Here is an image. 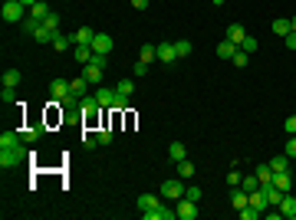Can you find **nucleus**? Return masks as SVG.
<instances>
[{"mask_svg": "<svg viewBox=\"0 0 296 220\" xmlns=\"http://www.w3.org/2000/svg\"><path fill=\"white\" fill-rule=\"evenodd\" d=\"M270 168H273V174L276 171H290V154H280V158H270Z\"/></svg>", "mask_w": 296, "mask_h": 220, "instance_id": "obj_24", "label": "nucleus"}, {"mask_svg": "<svg viewBox=\"0 0 296 220\" xmlns=\"http://www.w3.org/2000/svg\"><path fill=\"white\" fill-rule=\"evenodd\" d=\"M92 56H96V49H92V46H76V49H73V59H76V63H82V66H86V63H92Z\"/></svg>", "mask_w": 296, "mask_h": 220, "instance_id": "obj_17", "label": "nucleus"}, {"mask_svg": "<svg viewBox=\"0 0 296 220\" xmlns=\"http://www.w3.org/2000/svg\"><path fill=\"white\" fill-rule=\"evenodd\" d=\"M230 63H234V66H237V69H243V66H247V63H250V53H243L241 46H237V53H234V59H230Z\"/></svg>", "mask_w": 296, "mask_h": 220, "instance_id": "obj_32", "label": "nucleus"}, {"mask_svg": "<svg viewBox=\"0 0 296 220\" xmlns=\"http://www.w3.org/2000/svg\"><path fill=\"white\" fill-rule=\"evenodd\" d=\"M92 63H96V66H102V69H106V63H109V53H96V56H92Z\"/></svg>", "mask_w": 296, "mask_h": 220, "instance_id": "obj_45", "label": "nucleus"}, {"mask_svg": "<svg viewBox=\"0 0 296 220\" xmlns=\"http://www.w3.org/2000/svg\"><path fill=\"white\" fill-rule=\"evenodd\" d=\"M82 79H86V82H92V86H99V82H102V66H96V63H86V69H82Z\"/></svg>", "mask_w": 296, "mask_h": 220, "instance_id": "obj_14", "label": "nucleus"}, {"mask_svg": "<svg viewBox=\"0 0 296 220\" xmlns=\"http://www.w3.org/2000/svg\"><path fill=\"white\" fill-rule=\"evenodd\" d=\"M135 76H148V63L138 59V63H135Z\"/></svg>", "mask_w": 296, "mask_h": 220, "instance_id": "obj_49", "label": "nucleus"}, {"mask_svg": "<svg viewBox=\"0 0 296 220\" xmlns=\"http://www.w3.org/2000/svg\"><path fill=\"white\" fill-rule=\"evenodd\" d=\"M50 13H53V10H50L43 0H40V3H33V7H30V17H27V20H30V23H43Z\"/></svg>", "mask_w": 296, "mask_h": 220, "instance_id": "obj_9", "label": "nucleus"}, {"mask_svg": "<svg viewBox=\"0 0 296 220\" xmlns=\"http://www.w3.org/2000/svg\"><path fill=\"white\" fill-rule=\"evenodd\" d=\"M270 30H273L276 36H286L293 26H290V20H273V23H270Z\"/></svg>", "mask_w": 296, "mask_h": 220, "instance_id": "obj_29", "label": "nucleus"}, {"mask_svg": "<svg viewBox=\"0 0 296 220\" xmlns=\"http://www.w3.org/2000/svg\"><path fill=\"white\" fill-rule=\"evenodd\" d=\"M237 214H241V220H257V217H263V210H257L253 204H247V207L237 210Z\"/></svg>", "mask_w": 296, "mask_h": 220, "instance_id": "obj_31", "label": "nucleus"}, {"mask_svg": "<svg viewBox=\"0 0 296 220\" xmlns=\"http://www.w3.org/2000/svg\"><path fill=\"white\" fill-rule=\"evenodd\" d=\"M283 128H286V132H290V135H296V115H290V119L283 122Z\"/></svg>", "mask_w": 296, "mask_h": 220, "instance_id": "obj_47", "label": "nucleus"}, {"mask_svg": "<svg viewBox=\"0 0 296 220\" xmlns=\"http://www.w3.org/2000/svg\"><path fill=\"white\" fill-rule=\"evenodd\" d=\"M253 174H257V181H260V184H270V181H273V168H270V165H257V171H253Z\"/></svg>", "mask_w": 296, "mask_h": 220, "instance_id": "obj_21", "label": "nucleus"}, {"mask_svg": "<svg viewBox=\"0 0 296 220\" xmlns=\"http://www.w3.org/2000/svg\"><path fill=\"white\" fill-rule=\"evenodd\" d=\"M220 3H227V0H217V7H220Z\"/></svg>", "mask_w": 296, "mask_h": 220, "instance_id": "obj_53", "label": "nucleus"}, {"mask_svg": "<svg viewBox=\"0 0 296 220\" xmlns=\"http://www.w3.org/2000/svg\"><path fill=\"white\" fill-rule=\"evenodd\" d=\"M50 96H53V102H63L66 96H69V82H66V79H56L53 86H50Z\"/></svg>", "mask_w": 296, "mask_h": 220, "instance_id": "obj_12", "label": "nucleus"}, {"mask_svg": "<svg viewBox=\"0 0 296 220\" xmlns=\"http://www.w3.org/2000/svg\"><path fill=\"white\" fill-rule=\"evenodd\" d=\"M241 49H243V53H253V49H257V36L247 33V36H243V43H241Z\"/></svg>", "mask_w": 296, "mask_h": 220, "instance_id": "obj_38", "label": "nucleus"}, {"mask_svg": "<svg viewBox=\"0 0 296 220\" xmlns=\"http://www.w3.org/2000/svg\"><path fill=\"white\" fill-rule=\"evenodd\" d=\"M175 49H178V59L191 56V40H178V43H175Z\"/></svg>", "mask_w": 296, "mask_h": 220, "instance_id": "obj_34", "label": "nucleus"}, {"mask_svg": "<svg viewBox=\"0 0 296 220\" xmlns=\"http://www.w3.org/2000/svg\"><path fill=\"white\" fill-rule=\"evenodd\" d=\"M230 204H234V210H243L250 204V194H247L243 187H234V191H230Z\"/></svg>", "mask_w": 296, "mask_h": 220, "instance_id": "obj_10", "label": "nucleus"}, {"mask_svg": "<svg viewBox=\"0 0 296 220\" xmlns=\"http://www.w3.org/2000/svg\"><path fill=\"white\" fill-rule=\"evenodd\" d=\"M155 204H158L155 194H138V210H142V214H145V210H152Z\"/></svg>", "mask_w": 296, "mask_h": 220, "instance_id": "obj_27", "label": "nucleus"}, {"mask_svg": "<svg viewBox=\"0 0 296 220\" xmlns=\"http://www.w3.org/2000/svg\"><path fill=\"white\" fill-rule=\"evenodd\" d=\"M234 53H237V46L230 43V40H224V43H217V56H220V59H234Z\"/></svg>", "mask_w": 296, "mask_h": 220, "instance_id": "obj_25", "label": "nucleus"}, {"mask_svg": "<svg viewBox=\"0 0 296 220\" xmlns=\"http://www.w3.org/2000/svg\"><path fill=\"white\" fill-rule=\"evenodd\" d=\"M178 177H181V181H188V177H194V161H178Z\"/></svg>", "mask_w": 296, "mask_h": 220, "instance_id": "obj_23", "label": "nucleus"}, {"mask_svg": "<svg viewBox=\"0 0 296 220\" xmlns=\"http://www.w3.org/2000/svg\"><path fill=\"white\" fill-rule=\"evenodd\" d=\"M0 99H3V105H13V102H17V92H13L10 86H3V92H0Z\"/></svg>", "mask_w": 296, "mask_h": 220, "instance_id": "obj_37", "label": "nucleus"}, {"mask_svg": "<svg viewBox=\"0 0 296 220\" xmlns=\"http://www.w3.org/2000/svg\"><path fill=\"white\" fill-rule=\"evenodd\" d=\"M69 46H73V36H63L59 30H56L53 33V49L56 53H63V49H69Z\"/></svg>", "mask_w": 296, "mask_h": 220, "instance_id": "obj_20", "label": "nucleus"}, {"mask_svg": "<svg viewBox=\"0 0 296 220\" xmlns=\"http://www.w3.org/2000/svg\"><path fill=\"white\" fill-rule=\"evenodd\" d=\"M23 10H27V7H23L20 0H7V3H3V10H0V17H3L7 23H23V20H27V13H23Z\"/></svg>", "mask_w": 296, "mask_h": 220, "instance_id": "obj_2", "label": "nucleus"}, {"mask_svg": "<svg viewBox=\"0 0 296 220\" xmlns=\"http://www.w3.org/2000/svg\"><path fill=\"white\" fill-rule=\"evenodd\" d=\"M3 86H10V89L20 86V69H7L3 73Z\"/></svg>", "mask_w": 296, "mask_h": 220, "instance_id": "obj_28", "label": "nucleus"}, {"mask_svg": "<svg viewBox=\"0 0 296 220\" xmlns=\"http://www.w3.org/2000/svg\"><path fill=\"white\" fill-rule=\"evenodd\" d=\"M96 99H99V105L102 109H112V99H115V89H96Z\"/></svg>", "mask_w": 296, "mask_h": 220, "instance_id": "obj_18", "label": "nucleus"}, {"mask_svg": "<svg viewBox=\"0 0 296 220\" xmlns=\"http://www.w3.org/2000/svg\"><path fill=\"white\" fill-rule=\"evenodd\" d=\"M112 109H115V112L129 109V96H125V92H115V99H112Z\"/></svg>", "mask_w": 296, "mask_h": 220, "instance_id": "obj_33", "label": "nucleus"}, {"mask_svg": "<svg viewBox=\"0 0 296 220\" xmlns=\"http://www.w3.org/2000/svg\"><path fill=\"white\" fill-rule=\"evenodd\" d=\"M273 184L283 191V194H290V187H293V171H276L273 174Z\"/></svg>", "mask_w": 296, "mask_h": 220, "instance_id": "obj_13", "label": "nucleus"}, {"mask_svg": "<svg viewBox=\"0 0 296 220\" xmlns=\"http://www.w3.org/2000/svg\"><path fill=\"white\" fill-rule=\"evenodd\" d=\"M92 40H96V30L92 26H79L76 33H73V43L76 46H92Z\"/></svg>", "mask_w": 296, "mask_h": 220, "instance_id": "obj_8", "label": "nucleus"}, {"mask_svg": "<svg viewBox=\"0 0 296 220\" xmlns=\"http://www.w3.org/2000/svg\"><path fill=\"white\" fill-rule=\"evenodd\" d=\"M243 36H247V33H243V26H237V23H234V26H227V40H230L234 46H241Z\"/></svg>", "mask_w": 296, "mask_h": 220, "instance_id": "obj_22", "label": "nucleus"}, {"mask_svg": "<svg viewBox=\"0 0 296 220\" xmlns=\"http://www.w3.org/2000/svg\"><path fill=\"white\" fill-rule=\"evenodd\" d=\"M175 214H178V220H194L197 217V200L181 197L178 200V207H175Z\"/></svg>", "mask_w": 296, "mask_h": 220, "instance_id": "obj_5", "label": "nucleus"}, {"mask_svg": "<svg viewBox=\"0 0 296 220\" xmlns=\"http://www.w3.org/2000/svg\"><path fill=\"white\" fill-rule=\"evenodd\" d=\"M155 53H158V59H161L164 66L178 59V49H175V43H158V46H155Z\"/></svg>", "mask_w": 296, "mask_h": 220, "instance_id": "obj_7", "label": "nucleus"}, {"mask_svg": "<svg viewBox=\"0 0 296 220\" xmlns=\"http://www.w3.org/2000/svg\"><path fill=\"white\" fill-rule=\"evenodd\" d=\"M79 109H82V119H86L89 125H96V115H99L102 105H99L96 96H82V99H79Z\"/></svg>", "mask_w": 296, "mask_h": 220, "instance_id": "obj_3", "label": "nucleus"}, {"mask_svg": "<svg viewBox=\"0 0 296 220\" xmlns=\"http://www.w3.org/2000/svg\"><path fill=\"white\" fill-rule=\"evenodd\" d=\"M185 197H191V200H201V197H204V191H201L197 184H188V187H185Z\"/></svg>", "mask_w": 296, "mask_h": 220, "instance_id": "obj_35", "label": "nucleus"}, {"mask_svg": "<svg viewBox=\"0 0 296 220\" xmlns=\"http://www.w3.org/2000/svg\"><path fill=\"white\" fill-rule=\"evenodd\" d=\"M17 142H23L20 135H13V132H3L0 135V145H17Z\"/></svg>", "mask_w": 296, "mask_h": 220, "instance_id": "obj_42", "label": "nucleus"}, {"mask_svg": "<svg viewBox=\"0 0 296 220\" xmlns=\"http://www.w3.org/2000/svg\"><path fill=\"white\" fill-rule=\"evenodd\" d=\"M53 33H56V30H50V26L40 23V26L33 30V40H36V43H53Z\"/></svg>", "mask_w": 296, "mask_h": 220, "instance_id": "obj_19", "label": "nucleus"}, {"mask_svg": "<svg viewBox=\"0 0 296 220\" xmlns=\"http://www.w3.org/2000/svg\"><path fill=\"white\" fill-rule=\"evenodd\" d=\"M43 26H50V30H59V17H56V13H50V17L43 20Z\"/></svg>", "mask_w": 296, "mask_h": 220, "instance_id": "obj_44", "label": "nucleus"}, {"mask_svg": "<svg viewBox=\"0 0 296 220\" xmlns=\"http://www.w3.org/2000/svg\"><path fill=\"white\" fill-rule=\"evenodd\" d=\"M185 158H188V148L181 142H171V145H168V161H175V165H178V161H185Z\"/></svg>", "mask_w": 296, "mask_h": 220, "instance_id": "obj_15", "label": "nucleus"}, {"mask_svg": "<svg viewBox=\"0 0 296 220\" xmlns=\"http://www.w3.org/2000/svg\"><path fill=\"white\" fill-rule=\"evenodd\" d=\"M23 158H30V151H27V145H23V142L0 145V168H3V171H7V168H17Z\"/></svg>", "mask_w": 296, "mask_h": 220, "instance_id": "obj_1", "label": "nucleus"}, {"mask_svg": "<svg viewBox=\"0 0 296 220\" xmlns=\"http://www.w3.org/2000/svg\"><path fill=\"white\" fill-rule=\"evenodd\" d=\"M92 49H96V53H112V36H109V33H96V40H92Z\"/></svg>", "mask_w": 296, "mask_h": 220, "instance_id": "obj_16", "label": "nucleus"}, {"mask_svg": "<svg viewBox=\"0 0 296 220\" xmlns=\"http://www.w3.org/2000/svg\"><path fill=\"white\" fill-rule=\"evenodd\" d=\"M96 138H99V145H112V128H99Z\"/></svg>", "mask_w": 296, "mask_h": 220, "instance_id": "obj_40", "label": "nucleus"}, {"mask_svg": "<svg viewBox=\"0 0 296 220\" xmlns=\"http://www.w3.org/2000/svg\"><path fill=\"white\" fill-rule=\"evenodd\" d=\"M290 26H293V33H296V17H290Z\"/></svg>", "mask_w": 296, "mask_h": 220, "instance_id": "obj_52", "label": "nucleus"}, {"mask_svg": "<svg viewBox=\"0 0 296 220\" xmlns=\"http://www.w3.org/2000/svg\"><path fill=\"white\" fill-rule=\"evenodd\" d=\"M280 214H283L286 220H296V197L293 194H283V200H280Z\"/></svg>", "mask_w": 296, "mask_h": 220, "instance_id": "obj_11", "label": "nucleus"}, {"mask_svg": "<svg viewBox=\"0 0 296 220\" xmlns=\"http://www.w3.org/2000/svg\"><path fill=\"white\" fill-rule=\"evenodd\" d=\"M40 135H43V128H40V125H36V128H27V132H23V142H36Z\"/></svg>", "mask_w": 296, "mask_h": 220, "instance_id": "obj_41", "label": "nucleus"}, {"mask_svg": "<svg viewBox=\"0 0 296 220\" xmlns=\"http://www.w3.org/2000/svg\"><path fill=\"white\" fill-rule=\"evenodd\" d=\"M132 7H135V10L142 13V10H148V0H132Z\"/></svg>", "mask_w": 296, "mask_h": 220, "instance_id": "obj_50", "label": "nucleus"}, {"mask_svg": "<svg viewBox=\"0 0 296 220\" xmlns=\"http://www.w3.org/2000/svg\"><path fill=\"white\" fill-rule=\"evenodd\" d=\"M86 86H89V82L79 76V79H73V82H69V92H73L76 99H82V96H86Z\"/></svg>", "mask_w": 296, "mask_h": 220, "instance_id": "obj_26", "label": "nucleus"}, {"mask_svg": "<svg viewBox=\"0 0 296 220\" xmlns=\"http://www.w3.org/2000/svg\"><path fill=\"white\" fill-rule=\"evenodd\" d=\"M23 7H33V3H40V0H20Z\"/></svg>", "mask_w": 296, "mask_h": 220, "instance_id": "obj_51", "label": "nucleus"}, {"mask_svg": "<svg viewBox=\"0 0 296 220\" xmlns=\"http://www.w3.org/2000/svg\"><path fill=\"white\" fill-rule=\"evenodd\" d=\"M214 3H217V0H214Z\"/></svg>", "mask_w": 296, "mask_h": 220, "instance_id": "obj_54", "label": "nucleus"}, {"mask_svg": "<svg viewBox=\"0 0 296 220\" xmlns=\"http://www.w3.org/2000/svg\"><path fill=\"white\" fill-rule=\"evenodd\" d=\"M132 89H135V82H132V79H119V82H115V92H125V96H132Z\"/></svg>", "mask_w": 296, "mask_h": 220, "instance_id": "obj_36", "label": "nucleus"}, {"mask_svg": "<svg viewBox=\"0 0 296 220\" xmlns=\"http://www.w3.org/2000/svg\"><path fill=\"white\" fill-rule=\"evenodd\" d=\"M283 43H286V49H296V33H293V30L283 36Z\"/></svg>", "mask_w": 296, "mask_h": 220, "instance_id": "obj_46", "label": "nucleus"}, {"mask_svg": "<svg viewBox=\"0 0 296 220\" xmlns=\"http://www.w3.org/2000/svg\"><path fill=\"white\" fill-rule=\"evenodd\" d=\"M185 187L188 184H181V177H178V181H164L161 184V197L164 200H181L185 197Z\"/></svg>", "mask_w": 296, "mask_h": 220, "instance_id": "obj_4", "label": "nucleus"}, {"mask_svg": "<svg viewBox=\"0 0 296 220\" xmlns=\"http://www.w3.org/2000/svg\"><path fill=\"white\" fill-rule=\"evenodd\" d=\"M142 217H145V220H175L178 214H175V210H171V207H164L161 200H158V204H155L152 210H145Z\"/></svg>", "mask_w": 296, "mask_h": 220, "instance_id": "obj_6", "label": "nucleus"}, {"mask_svg": "<svg viewBox=\"0 0 296 220\" xmlns=\"http://www.w3.org/2000/svg\"><path fill=\"white\" fill-rule=\"evenodd\" d=\"M286 154L296 158V135H290V142H286Z\"/></svg>", "mask_w": 296, "mask_h": 220, "instance_id": "obj_48", "label": "nucleus"}, {"mask_svg": "<svg viewBox=\"0 0 296 220\" xmlns=\"http://www.w3.org/2000/svg\"><path fill=\"white\" fill-rule=\"evenodd\" d=\"M138 59H142V63H152V59H158V53H155V46H152V43H145L142 49H138Z\"/></svg>", "mask_w": 296, "mask_h": 220, "instance_id": "obj_30", "label": "nucleus"}, {"mask_svg": "<svg viewBox=\"0 0 296 220\" xmlns=\"http://www.w3.org/2000/svg\"><path fill=\"white\" fill-rule=\"evenodd\" d=\"M227 184L230 187H241V171L234 168V171H227Z\"/></svg>", "mask_w": 296, "mask_h": 220, "instance_id": "obj_43", "label": "nucleus"}, {"mask_svg": "<svg viewBox=\"0 0 296 220\" xmlns=\"http://www.w3.org/2000/svg\"><path fill=\"white\" fill-rule=\"evenodd\" d=\"M243 191H247V194H250V191H257V187H260V181H257V174H250V177H243Z\"/></svg>", "mask_w": 296, "mask_h": 220, "instance_id": "obj_39", "label": "nucleus"}]
</instances>
